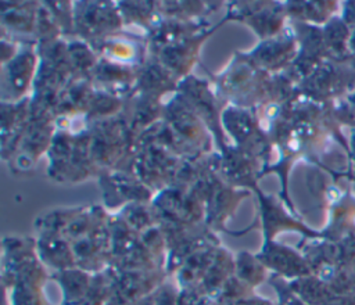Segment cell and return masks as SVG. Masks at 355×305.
Listing matches in <instances>:
<instances>
[]
</instances>
